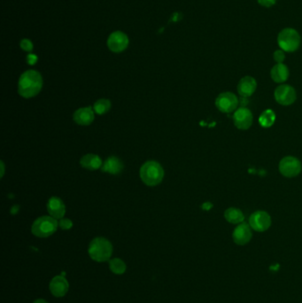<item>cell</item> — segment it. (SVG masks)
<instances>
[{
	"label": "cell",
	"instance_id": "obj_21",
	"mask_svg": "<svg viewBox=\"0 0 302 303\" xmlns=\"http://www.w3.org/2000/svg\"><path fill=\"white\" fill-rule=\"evenodd\" d=\"M275 121H276V114L271 109L265 110L264 112L260 114V118H259L260 126L263 128L271 127L274 124Z\"/></svg>",
	"mask_w": 302,
	"mask_h": 303
},
{
	"label": "cell",
	"instance_id": "obj_26",
	"mask_svg": "<svg viewBox=\"0 0 302 303\" xmlns=\"http://www.w3.org/2000/svg\"><path fill=\"white\" fill-rule=\"evenodd\" d=\"M277 1L278 0H257L259 5L263 6V7H266V8H269V7L274 6L276 5V3H277Z\"/></svg>",
	"mask_w": 302,
	"mask_h": 303
},
{
	"label": "cell",
	"instance_id": "obj_11",
	"mask_svg": "<svg viewBox=\"0 0 302 303\" xmlns=\"http://www.w3.org/2000/svg\"><path fill=\"white\" fill-rule=\"evenodd\" d=\"M253 237L252 228L249 223H241L237 224L232 233L233 241L238 246H245L250 242Z\"/></svg>",
	"mask_w": 302,
	"mask_h": 303
},
{
	"label": "cell",
	"instance_id": "obj_1",
	"mask_svg": "<svg viewBox=\"0 0 302 303\" xmlns=\"http://www.w3.org/2000/svg\"><path fill=\"white\" fill-rule=\"evenodd\" d=\"M42 86L41 75L36 70H28L20 77L18 90L21 96L28 99L38 95Z\"/></svg>",
	"mask_w": 302,
	"mask_h": 303
},
{
	"label": "cell",
	"instance_id": "obj_25",
	"mask_svg": "<svg viewBox=\"0 0 302 303\" xmlns=\"http://www.w3.org/2000/svg\"><path fill=\"white\" fill-rule=\"evenodd\" d=\"M21 47L25 52H31L33 50V43L29 39H22L21 41Z\"/></svg>",
	"mask_w": 302,
	"mask_h": 303
},
{
	"label": "cell",
	"instance_id": "obj_15",
	"mask_svg": "<svg viewBox=\"0 0 302 303\" xmlns=\"http://www.w3.org/2000/svg\"><path fill=\"white\" fill-rule=\"evenodd\" d=\"M48 212L51 215V216L55 219H61L64 216L66 213L65 205L62 202V200L57 197H52L49 199L47 204Z\"/></svg>",
	"mask_w": 302,
	"mask_h": 303
},
{
	"label": "cell",
	"instance_id": "obj_8",
	"mask_svg": "<svg viewBox=\"0 0 302 303\" xmlns=\"http://www.w3.org/2000/svg\"><path fill=\"white\" fill-rule=\"evenodd\" d=\"M249 225L255 232H266L271 225V217L266 211H256L249 217Z\"/></svg>",
	"mask_w": 302,
	"mask_h": 303
},
{
	"label": "cell",
	"instance_id": "obj_22",
	"mask_svg": "<svg viewBox=\"0 0 302 303\" xmlns=\"http://www.w3.org/2000/svg\"><path fill=\"white\" fill-rule=\"evenodd\" d=\"M109 267L111 271L116 275H122L126 271V264L123 260L114 258L109 260Z\"/></svg>",
	"mask_w": 302,
	"mask_h": 303
},
{
	"label": "cell",
	"instance_id": "obj_18",
	"mask_svg": "<svg viewBox=\"0 0 302 303\" xmlns=\"http://www.w3.org/2000/svg\"><path fill=\"white\" fill-rule=\"evenodd\" d=\"M123 164L122 161L119 160L117 157H109L107 161H105L104 165L101 167V170L104 172H108L112 175H117L123 171Z\"/></svg>",
	"mask_w": 302,
	"mask_h": 303
},
{
	"label": "cell",
	"instance_id": "obj_12",
	"mask_svg": "<svg viewBox=\"0 0 302 303\" xmlns=\"http://www.w3.org/2000/svg\"><path fill=\"white\" fill-rule=\"evenodd\" d=\"M108 45L112 52H123L129 45V38L122 31H115L109 36Z\"/></svg>",
	"mask_w": 302,
	"mask_h": 303
},
{
	"label": "cell",
	"instance_id": "obj_13",
	"mask_svg": "<svg viewBox=\"0 0 302 303\" xmlns=\"http://www.w3.org/2000/svg\"><path fill=\"white\" fill-rule=\"evenodd\" d=\"M257 88V82L252 76H244L237 85V92L243 98H248L255 93Z\"/></svg>",
	"mask_w": 302,
	"mask_h": 303
},
{
	"label": "cell",
	"instance_id": "obj_19",
	"mask_svg": "<svg viewBox=\"0 0 302 303\" xmlns=\"http://www.w3.org/2000/svg\"><path fill=\"white\" fill-rule=\"evenodd\" d=\"M80 163L82 166L90 171H95L102 167L101 159L95 154H86L81 159Z\"/></svg>",
	"mask_w": 302,
	"mask_h": 303
},
{
	"label": "cell",
	"instance_id": "obj_16",
	"mask_svg": "<svg viewBox=\"0 0 302 303\" xmlns=\"http://www.w3.org/2000/svg\"><path fill=\"white\" fill-rule=\"evenodd\" d=\"M289 75L290 72L288 66L284 65L283 63H277L270 70L271 79L278 84L284 83L288 79Z\"/></svg>",
	"mask_w": 302,
	"mask_h": 303
},
{
	"label": "cell",
	"instance_id": "obj_7",
	"mask_svg": "<svg viewBox=\"0 0 302 303\" xmlns=\"http://www.w3.org/2000/svg\"><path fill=\"white\" fill-rule=\"evenodd\" d=\"M237 105H238L237 97L234 93L229 91L219 94L216 100V106L218 110L225 114L236 111Z\"/></svg>",
	"mask_w": 302,
	"mask_h": 303
},
{
	"label": "cell",
	"instance_id": "obj_24",
	"mask_svg": "<svg viewBox=\"0 0 302 303\" xmlns=\"http://www.w3.org/2000/svg\"><path fill=\"white\" fill-rule=\"evenodd\" d=\"M273 58H274L275 62L277 63H283L285 60V52H283V50L279 49L277 51H275L273 53Z\"/></svg>",
	"mask_w": 302,
	"mask_h": 303
},
{
	"label": "cell",
	"instance_id": "obj_27",
	"mask_svg": "<svg viewBox=\"0 0 302 303\" xmlns=\"http://www.w3.org/2000/svg\"><path fill=\"white\" fill-rule=\"evenodd\" d=\"M62 230H69L73 226V223L69 219H62L59 223Z\"/></svg>",
	"mask_w": 302,
	"mask_h": 303
},
{
	"label": "cell",
	"instance_id": "obj_20",
	"mask_svg": "<svg viewBox=\"0 0 302 303\" xmlns=\"http://www.w3.org/2000/svg\"><path fill=\"white\" fill-rule=\"evenodd\" d=\"M224 217L228 223L232 224H239L245 220V216L240 209L237 208H229L224 212Z\"/></svg>",
	"mask_w": 302,
	"mask_h": 303
},
{
	"label": "cell",
	"instance_id": "obj_5",
	"mask_svg": "<svg viewBox=\"0 0 302 303\" xmlns=\"http://www.w3.org/2000/svg\"><path fill=\"white\" fill-rule=\"evenodd\" d=\"M58 228L56 219L52 216H42L37 219L32 225V233L39 238L50 237Z\"/></svg>",
	"mask_w": 302,
	"mask_h": 303
},
{
	"label": "cell",
	"instance_id": "obj_29",
	"mask_svg": "<svg viewBox=\"0 0 302 303\" xmlns=\"http://www.w3.org/2000/svg\"><path fill=\"white\" fill-rule=\"evenodd\" d=\"M34 303H48L46 301H44V300H42V299H39V300H37L36 302H34Z\"/></svg>",
	"mask_w": 302,
	"mask_h": 303
},
{
	"label": "cell",
	"instance_id": "obj_17",
	"mask_svg": "<svg viewBox=\"0 0 302 303\" xmlns=\"http://www.w3.org/2000/svg\"><path fill=\"white\" fill-rule=\"evenodd\" d=\"M94 120V113L90 107L78 109L74 114V121L80 125H89Z\"/></svg>",
	"mask_w": 302,
	"mask_h": 303
},
{
	"label": "cell",
	"instance_id": "obj_6",
	"mask_svg": "<svg viewBox=\"0 0 302 303\" xmlns=\"http://www.w3.org/2000/svg\"><path fill=\"white\" fill-rule=\"evenodd\" d=\"M280 173L285 177L297 176L302 170V162L296 157L285 156L279 162Z\"/></svg>",
	"mask_w": 302,
	"mask_h": 303
},
{
	"label": "cell",
	"instance_id": "obj_28",
	"mask_svg": "<svg viewBox=\"0 0 302 303\" xmlns=\"http://www.w3.org/2000/svg\"><path fill=\"white\" fill-rule=\"evenodd\" d=\"M38 62V56L35 54H28L27 56V62L29 65H34Z\"/></svg>",
	"mask_w": 302,
	"mask_h": 303
},
{
	"label": "cell",
	"instance_id": "obj_10",
	"mask_svg": "<svg viewBox=\"0 0 302 303\" xmlns=\"http://www.w3.org/2000/svg\"><path fill=\"white\" fill-rule=\"evenodd\" d=\"M254 117L250 110L246 108L237 109L233 114V123L237 128L241 130H246L253 124Z\"/></svg>",
	"mask_w": 302,
	"mask_h": 303
},
{
	"label": "cell",
	"instance_id": "obj_23",
	"mask_svg": "<svg viewBox=\"0 0 302 303\" xmlns=\"http://www.w3.org/2000/svg\"><path fill=\"white\" fill-rule=\"evenodd\" d=\"M111 103L108 100H99L94 104L95 112L98 114H103L109 111Z\"/></svg>",
	"mask_w": 302,
	"mask_h": 303
},
{
	"label": "cell",
	"instance_id": "obj_9",
	"mask_svg": "<svg viewBox=\"0 0 302 303\" xmlns=\"http://www.w3.org/2000/svg\"><path fill=\"white\" fill-rule=\"evenodd\" d=\"M275 100L282 106H290L296 100L297 95L295 89L288 85L279 86L274 92Z\"/></svg>",
	"mask_w": 302,
	"mask_h": 303
},
{
	"label": "cell",
	"instance_id": "obj_3",
	"mask_svg": "<svg viewBox=\"0 0 302 303\" xmlns=\"http://www.w3.org/2000/svg\"><path fill=\"white\" fill-rule=\"evenodd\" d=\"M90 258L98 262H104L110 259L113 254V246L105 238H96L89 246Z\"/></svg>",
	"mask_w": 302,
	"mask_h": 303
},
{
	"label": "cell",
	"instance_id": "obj_4",
	"mask_svg": "<svg viewBox=\"0 0 302 303\" xmlns=\"http://www.w3.org/2000/svg\"><path fill=\"white\" fill-rule=\"evenodd\" d=\"M164 176V171L156 161L146 162L140 169L142 181L149 186H154L161 183Z\"/></svg>",
	"mask_w": 302,
	"mask_h": 303
},
{
	"label": "cell",
	"instance_id": "obj_2",
	"mask_svg": "<svg viewBox=\"0 0 302 303\" xmlns=\"http://www.w3.org/2000/svg\"><path fill=\"white\" fill-rule=\"evenodd\" d=\"M278 44L281 50L285 52L297 51L302 43V37L293 28H284L278 35Z\"/></svg>",
	"mask_w": 302,
	"mask_h": 303
},
{
	"label": "cell",
	"instance_id": "obj_14",
	"mask_svg": "<svg viewBox=\"0 0 302 303\" xmlns=\"http://www.w3.org/2000/svg\"><path fill=\"white\" fill-rule=\"evenodd\" d=\"M69 288V284L64 276H56L50 283V290L55 297H63Z\"/></svg>",
	"mask_w": 302,
	"mask_h": 303
}]
</instances>
